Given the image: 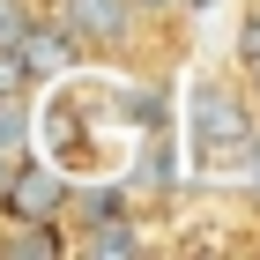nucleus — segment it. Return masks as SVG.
<instances>
[{"mask_svg": "<svg viewBox=\"0 0 260 260\" xmlns=\"http://www.w3.org/2000/svg\"><path fill=\"white\" fill-rule=\"evenodd\" d=\"M67 171L60 164H30V156H15L8 171H0V216L8 223H52V216H67Z\"/></svg>", "mask_w": 260, "mask_h": 260, "instance_id": "obj_2", "label": "nucleus"}, {"mask_svg": "<svg viewBox=\"0 0 260 260\" xmlns=\"http://www.w3.org/2000/svg\"><path fill=\"white\" fill-rule=\"evenodd\" d=\"M238 60H260V8H245L238 22Z\"/></svg>", "mask_w": 260, "mask_h": 260, "instance_id": "obj_7", "label": "nucleus"}, {"mask_svg": "<svg viewBox=\"0 0 260 260\" xmlns=\"http://www.w3.org/2000/svg\"><path fill=\"white\" fill-rule=\"evenodd\" d=\"M164 8H179V0H134V15H164Z\"/></svg>", "mask_w": 260, "mask_h": 260, "instance_id": "obj_9", "label": "nucleus"}, {"mask_svg": "<svg viewBox=\"0 0 260 260\" xmlns=\"http://www.w3.org/2000/svg\"><path fill=\"white\" fill-rule=\"evenodd\" d=\"M82 253H97V260H126V253H141V231H134V216L126 208H97V216H82Z\"/></svg>", "mask_w": 260, "mask_h": 260, "instance_id": "obj_4", "label": "nucleus"}, {"mask_svg": "<svg viewBox=\"0 0 260 260\" xmlns=\"http://www.w3.org/2000/svg\"><path fill=\"white\" fill-rule=\"evenodd\" d=\"M245 97L260 104V60H245Z\"/></svg>", "mask_w": 260, "mask_h": 260, "instance_id": "obj_8", "label": "nucleus"}, {"mask_svg": "<svg viewBox=\"0 0 260 260\" xmlns=\"http://www.w3.org/2000/svg\"><path fill=\"white\" fill-rule=\"evenodd\" d=\"M30 22H38V15H30V0H0V52H8Z\"/></svg>", "mask_w": 260, "mask_h": 260, "instance_id": "obj_6", "label": "nucleus"}, {"mask_svg": "<svg viewBox=\"0 0 260 260\" xmlns=\"http://www.w3.org/2000/svg\"><path fill=\"white\" fill-rule=\"evenodd\" d=\"M8 245H15V253H60V231H52V223H15V238H8Z\"/></svg>", "mask_w": 260, "mask_h": 260, "instance_id": "obj_5", "label": "nucleus"}, {"mask_svg": "<svg viewBox=\"0 0 260 260\" xmlns=\"http://www.w3.org/2000/svg\"><path fill=\"white\" fill-rule=\"evenodd\" d=\"M186 134L193 149H260V104L231 82H193V97H186Z\"/></svg>", "mask_w": 260, "mask_h": 260, "instance_id": "obj_1", "label": "nucleus"}, {"mask_svg": "<svg viewBox=\"0 0 260 260\" xmlns=\"http://www.w3.org/2000/svg\"><path fill=\"white\" fill-rule=\"evenodd\" d=\"M52 22H60L75 45L104 52V45H119L126 30H134V0H60V8H52Z\"/></svg>", "mask_w": 260, "mask_h": 260, "instance_id": "obj_3", "label": "nucleus"}]
</instances>
